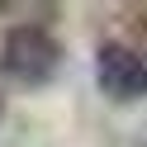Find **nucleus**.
<instances>
[{"label": "nucleus", "mask_w": 147, "mask_h": 147, "mask_svg": "<svg viewBox=\"0 0 147 147\" xmlns=\"http://www.w3.org/2000/svg\"><path fill=\"white\" fill-rule=\"evenodd\" d=\"M142 147H147V138H142Z\"/></svg>", "instance_id": "3"}, {"label": "nucleus", "mask_w": 147, "mask_h": 147, "mask_svg": "<svg viewBox=\"0 0 147 147\" xmlns=\"http://www.w3.org/2000/svg\"><path fill=\"white\" fill-rule=\"evenodd\" d=\"M95 86L109 100H119V105L147 100V62L128 43H100V52H95Z\"/></svg>", "instance_id": "2"}, {"label": "nucleus", "mask_w": 147, "mask_h": 147, "mask_svg": "<svg viewBox=\"0 0 147 147\" xmlns=\"http://www.w3.org/2000/svg\"><path fill=\"white\" fill-rule=\"evenodd\" d=\"M0 67H5V76L24 81V86H43L62 67V43L43 24H14L0 48Z\"/></svg>", "instance_id": "1"}]
</instances>
